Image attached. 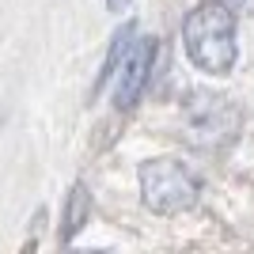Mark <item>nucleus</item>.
<instances>
[{
  "instance_id": "nucleus-1",
  "label": "nucleus",
  "mask_w": 254,
  "mask_h": 254,
  "mask_svg": "<svg viewBox=\"0 0 254 254\" xmlns=\"http://www.w3.org/2000/svg\"><path fill=\"white\" fill-rule=\"evenodd\" d=\"M182 42L190 61L209 76H228L235 57V11L220 0H205L182 19Z\"/></svg>"
},
{
  "instance_id": "nucleus-7",
  "label": "nucleus",
  "mask_w": 254,
  "mask_h": 254,
  "mask_svg": "<svg viewBox=\"0 0 254 254\" xmlns=\"http://www.w3.org/2000/svg\"><path fill=\"white\" fill-rule=\"evenodd\" d=\"M232 8H239V11H254V0H232Z\"/></svg>"
},
{
  "instance_id": "nucleus-3",
  "label": "nucleus",
  "mask_w": 254,
  "mask_h": 254,
  "mask_svg": "<svg viewBox=\"0 0 254 254\" xmlns=\"http://www.w3.org/2000/svg\"><path fill=\"white\" fill-rule=\"evenodd\" d=\"M182 118H186V133L197 148H224L239 133V110L224 95H212V91L190 95Z\"/></svg>"
},
{
  "instance_id": "nucleus-4",
  "label": "nucleus",
  "mask_w": 254,
  "mask_h": 254,
  "mask_svg": "<svg viewBox=\"0 0 254 254\" xmlns=\"http://www.w3.org/2000/svg\"><path fill=\"white\" fill-rule=\"evenodd\" d=\"M152 61H156V42L152 38H140V42H129V50L122 53V61L114 68V106L118 110H133L148 87L152 76Z\"/></svg>"
},
{
  "instance_id": "nucleus-2",
  "label": "nucleus",
  "mask_w": 254,
  "mask_h": 254,
  "mask_svg": "<svg viewBox=\"0 0 254 254\" xmlns=\"http://www.w3.org/2000/svg\"><path fill=\"white\" fill-rule=\"evenodd\" d=\"M197 193L201 186L193 179V171L179 159H152L140 167V197L152 212H163V216L182 212L197 201Z\"/></svg>"
},
{
  "instance_id": "nucleus-6",
  "label": "nucleus",
  "mask_w": 254,
  "mask_h": 254,
  "mask_svg": "<svg viewBox=\"0 0 254 254\" xmlns=\"http://www.w3.org/2000/svg\"><path fill=\"white\" fill-rule=\"evenodd\" d=\"M129 4H133V0H106V8L114 11V15H118V11H126V8H129Z\"/></svg>"
},
{
  "instance_id": "nucleus-5",
  "label": "nucleus",
  "mask_w": 254,
  "mask_h": 254,
  "mask_svg": "<svg viewBox=\"0 0 254 254\" xmlns=\"http://www.w3.org/2000/svg\"><path fill=\"white\" fill-rule=\"evenodd\" d=\"M87 209H91V197H87V186H72L68 193V205H64V228H61V239H76V232L84 228L87 220Z\"/></svg>"
}]
</instances>
